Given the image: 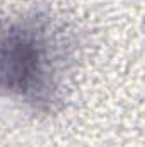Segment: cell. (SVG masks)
I'll use <instances>...</instances> for the list:
<instances>
[{"label":"cell","mask_w":145,"mask_h":147,"mask_svg":"<svg viewBox=\"0 0 145 147\" xmlns=\"http://www.w3.org/2000/svg\"><path fill=\"white\" fill-rule=\"evenodd\" d=\"M48 50L34 29H10L0 34V86L19 92L46 86Z\"/></svg>","instance_id":"obj_1"}]
</instances>
